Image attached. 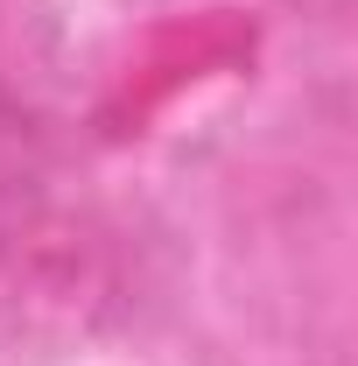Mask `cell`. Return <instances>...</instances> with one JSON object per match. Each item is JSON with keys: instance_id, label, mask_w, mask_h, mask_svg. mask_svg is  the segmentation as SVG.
Here are the masks:
<instances>
[]
</instances>
